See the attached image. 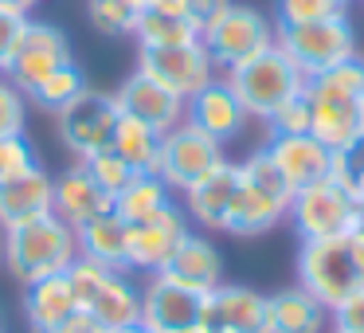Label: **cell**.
<instances>
[{
  "label": "cell",
  "instance_id": "cell-20",
  "mask_svg": "<svg viewBox=\"0 0 364 333\" xmlns=\"http://www.w3.org/2000/svg\"><path fill=\"white\" fill-rule=\"evenodd\" d=\"M51 208H55V176L43 165H32L9 181H0V231L51 216Z\"/></svg>",
  "mask_w": 364,
  "mask_h": 333
},
{
  "label": "cell",
  "instance_id": "cell-21",
  "mask_svg": "<svg viewBox=\"0 0 364 333\" xmlns=\"http://www.w3.org/2000/svg\"><path fill=\"white\" fill-rule=\"evenodd\" d=\"M239 189V161H220L204 181H196L188 192H181V208L188 212V220L196 228L208 231H223L231 216V200Z\"/></svg>",
  "mask_w": 364,
  "mask_h": 333
},
{
  "label": "cell",
  "instance_id": "cell-2",
  "mask_svg": "<svg viewBox=\"0 0 364 333\" xmlns=\"http://www.w3.org/2000/svg\"><path fill=\"white\" fill-rule=\"evenodd\" d=\"M0 255H4V270L20 286H28L51 275H67L79 259V239H75V228H67L51 212V216H40V220L9 228L4 243H0Z\"/></svg>",
  "mask_w": 364,
  "mask_h": 333
},
{
  "label": "cell",
  "instance_id": "cell-19",
  "mask_svg": "<svg viewBox=\"0 0 364 333\" xmlns=\"http://www.w3.org/2000/svg\"><path fill=\"white\" fill-rule=\"evenodd\" d=\"M262 149H267V157L274 161V169L294 192L329 176V165H333V149L321 145L314 134H274L267 137Z\"/></svg>",
  "mask_w": 364,
  "mask_h": 333
},
{
  "label": "cell",
  "instance_id": "cell-50",
  "mask_svg": "<svg viewBox=\"0 0 364 333\" xmlns=\"http://www.w3.org/2000/svg\"><path fill=\"white\" fill-rule=\"evenodd\" d=\"M208 333H220V329H208Z\"/></svg>",
  "mask_w": 364,
  "mask_h": 333
},
{
  "label": "cell",
  "instance_id": "cell-6",
  "mask_svg": "<svg viewBox=\"0 0 364 333\" xmlns=\"http://www.w3.org/2000/svg\"><path fill=\"white\" fill-rule=\"evenodd\" d=\"M274 43L298 63L306 79L329 71V67L345 63V59L360 56V40H356V24L348 12L314 20V24H294V28H274Z\"/></svg>",
  "mask_w": 364,
  "mask_h": 333
},
{
  "label": "cell",
  "instance_id": "cell-23",
  "mask_svg": "<svg viewBox=\"0 0 364 333\" xmlns=\"http://www.w3.org/2000/svg\"><path fill=\"white\" fill-rule=\"evenodd\" d=\"M161 275L176 278L181 286H188V290H196V294H212L215 286H223V255L208 236L188 231V239L176 247L173 263H168Z\"/></svg>",
  "mask_w": 364,
  "mask_h": 333
},
{
  "label": "cell",
  "instance_id": "cell-15",
  "mask_svg": "<svg viewBox=\"0 0 364 333\" xmlns=\"http://www.w3.org/2000/svg\"><path fill=\"white\" fill-rule=\"evenodd\" d=\"M192 220L181 204H168L165 212H157L153 220L129 223V270L134 275H161V270L173 263L176 247L188 239Z\"/></svg>",
  "mask_w": 364,
  "mask_h": 333
},
{
  "label": "cell",
  "instance_id": "cell-16",
  "mask_svg": "<svg viewBox=\"0 0 364 333\" xmlns=\"http://www.w3.org/2000/svg\"><path fill=\"white\" fill-rule=\"evenodd\" d=\"M270 333V294L223 282L204 298V333Z\"/></svg>",
  "mask_w": 364,
  "mask_h": 333
},
{
  "label": "cell",
  "instance_id": "cell-22",
  "mask_svg": "<svg viewBox=\"0 0 364 333\" xmlns=\"http://www.w3.org/2000/svg\"><path fill=\"white\" fill-rule=\"evenodd\" d=\"M110 208H114V196H106V192L98 189V181L87 173L82 161L67 165L63 173L55 176V208H51V212H55L67 228L79 231L82 223H90L95 216L110 212Z\"/></svg>",
  "mask_w": 364,
  "mask_h": 333
},
{
  "label": "cell",
  "instance_id": "cell-13",
  "mask_svg": "<svg viewBox=\"0 0 364 333\" xmlns=\"http://www.w3.org/2000/svg\"><path fill=\"white\" fill-rule=\"evenodd\" d=\"M71 40H67V32L59 24H51V20H28L24 32H20V43L16 51H12V63H9V79L16 83L20 90H36L43 79H48L55 67L71 63Z\"/></svg>",
  "mask_w": 364,
  "mask_h": 333
},
{
  "label": "cell",
  "instance_id": "cell-7",
  "mask_svg": "<svg viewBox=\"0 0 364 333\" xmlns=\"http://www.w3.org/2000/svg\"><path fill=\"white\" fill-rule=\"evenodd\" d=\"M356 192H348L341 181L321 176L294 192L290 200V223L298 239H341L356 228Z\"/></svg>",
  "mask_w": 364,
  "mask_h": 333
},
{
  "label": "cell",
  "instance_id": "cell-46",
  "mask_svg": "<svg viewBox=\"0 0 364 333\" xmlns=\"http://www.w3.org/2000/svg\"><path fill=\"white\" fill-rule=\"evenodd\" d=\"M122 4H126V9L134 12V16H141V12L149 9V0H122Z\"/></svg>",
  "mask_w": 364,
  "mask_h": 333
},
{
  "label": "cell",
  "instance_id": "cell-1",
  "mask_svg": "<svg viewBox=\"0 0 364 333\" xmlns=\"http://www.w3.org/2000/svg\"><path fill=\"white\" fill-rule=\"evenodd\" d=\"M309 98V134L329 149H345L364 134V59H345L329 71L306 79Z\"/></svg>",
  "mask_w": 364,
  "mask_h": 333
},
{
  "label": "cell",
  "instance_id": "cell-45",
  "mask_svg": "<svg viewBox=\"0 0 364 333\" xmlns=\"http://www.w3.org/2000/svg\"><path fill=\"white\" fill-rule=\"evenodd\" d=\"M110 333H153L145 322H129V325H118V329H110Z\"/></svg>",
  "mask_w": 364,
  "mask_h": 333
},
{
  "label": "cell",
  "instance_id": "cell-3",
  "mask_svg": "<svg viewBox=\"0 0 364 333\" xmlns=\"http://www.w3.org/2000/svg\"><path fill=\"white\" fill-rule=\"evenodd\" d=\"M290 200L294 189L282 181V173L274 169V161L267 157V149H255L239 161V189L231 200L228 216V236H267L282 220H290Z\"/></svg>",
  "mask_w": 364,
  "mask_h": 333
},
{
  "label": "cell",
  "instance_id": "cell-39",
  "mask_svg": "<svg viewBox=\"0 0 364 333\" xmlns=\"http://www.w3.org/2000/svg\"><path fill=\"white\" fill-rule=\"evenodd\" d=\"M32 16H16V12H9V9H0V75L9 71V63H12V51H16V43H20V32H24V24Z\"/></svg>",
  "mask_w": 364,
  "mask_h": 333
},
{
  "label": "cell",
  "instance_id": "cell-14",
  "mask_svg": "<svg viewBox=\"0 0 364 333\" xmlns=\"http://www.w3.org/2000/svg\"><path fill=\"white\" fill-rule=\"evenodd\" d=\"M137 71H145L149 79H157L161 87H168L188 102L196 90H204L220 75V67L212 63L208 48L196 40L184 43V48H137Z\"/></svg>",
  "mask_w": 364,
  "mask_h": 333
},
{
  "label": "cell",
  "instance_id": "cell-43",
  "mask_svg": "<svg viewBox=\"0 0 364 333\" xmlns=\"http://www.w3.org/2000/svg\"><path fill=\"white\" fill-rule=\"evenodd\" d=\"M348 251H353L356 275H360V282H364V228H353V231H348Z\"/></svg>",
  "mask_w": 364,
  "mask_h": 333
},
{
  "label": "cell",
  "instance_id": "cell-10",
  "mask_svg": "<svg viewBox=\"0 0 364 333\" xmlns=\"http://www.w3.org/2000/svg\"><path fill=\"white\" fill-rule=\"evenodd\" d=\"M55 118H59V142H63V149L71 153L75 161H87L90 153L110 149V137H114V130H118L122 110H118V98H114L110 90L87 87L71 106H63Z\"/></svg>",
  "mask_w": 364,
  "mask_h": 333
},
{
  "label": "cell",
  "instance_id": "cell-34",
  "mask_svg": "<svg viewBox=\"0 0 364 333\" xmlns=\"http://www.w3.org/2000/svg\"><path fill=\"white\" fill-rule=\"evenodd\" d=\"M28 95L9 79L0 75V137H16L28 130Z\"/></svg>",
  "mask_w": 364,
  "mask_h": 333
},
{
  "label": "cell",
  "instance_id": "cell-41",
  "mask_svg": "<svg viewBox=\"0 0 364 333\" xmlns=\"http://www.w3.org/2000/svg\"><path fill=\"white\" fill-rule=\"evenodd\" d=\"M51 333H110V329H106L102 322H95L90 314H82V310H79V314H75L71 322H63L59 329H51Z\"/></svg>",
  "mask_w": 364,
  "mask_h": 333
},
{
  "label": "cell",
  "instance_id": "cell-4",
  "mask_svg": "<svg viewBox=\"0 0 364 333\" xmlns=\"http://www.w3.org/2000/svg\"><path fill=\"white\" fill-rule=\"evenodd\" d=\"M223 79H228L231 90L239 95L243 110L259 122H267L282 102H290V98H298L301 90H306V75L298 71V63H294L278 43L262 48L259 56H251L247 63L223 71Z\"/></svg>",
  "mask_w": 364,
  "mask_h": 333
},
{
  "label": "cell",
  "instance_id": "cell-5",
  "mask_svg": "<svg viewBox=\"0 0 364 333\" xmlns=\"http://www.w3.org/2000/svg\"><path fill=\"white\" fill-rule=\"evenodd\" d=\"M67 278L75 286L79 310L90 314L95 322H102L106 329H118V325H129L141 317V278L134 270L98 267V263L75 259Z\"/></svg>",
  "mask_w": 364,
  "mask_h": 333
},
{
  "label": "cell",
  "instance_id": "cell-44",
  "mask_svg": "<svg viewBox=\"0 0 364 333\" xmlns=\"http://www.w3.org/2000/svg\"><path fill=\"white\" fill-rule=\"evenodd\" d=\"M36 4H40V0H0V9L16 12V16H32V12H36Z\"/></svg>",
  "mask_w": 364,
  "mask_h": 333
},
{
  "label": "cell",
  "instance_id": "cell-18",
  "mask_svg": "<svg viewBox=\"0 0 364 333\" xmlns=\"http://www.w3.org/2000/svg\"><path fill=\"white\" fill-rule=\"evenodd\" d=\"M184 122H192V126L204 130L208 137H215L220 145H228L247 130L251 114L243 110V102H239V95L231 90V83L223 79V75H215L204 90H196V95L188 98Z\"/></svg>",
  "mask_w": 364,
  "mask_h": 333
},
{
  "label": "cell",
  "instance_id": "cell-17",
  "mask_svg": "<svg viewBox=\"0 0 364 333\" xmlns=\"http://www.w3.org/2000/svg\"><path fill=\"white\" fill-rule=\"evenodd\" d=\"M114 98H118V110L126 114V118H137L145 122L149 130H157V134H168V130H176L184 122V98L173 95L168 87H161L157 79H149L145 71H129L126 79H122V87L114 90Z\"/></svg>",
  "mask_w": 364,
  "mask_h": 333
},
{
  "label": "cell",
  "instance_id": "cell-47",
  "mask_svg": "<svg viewBox=\"0 0 364 333\" xmlns=\"http://www.w3.org/2000/svg\"><path fill=\"white\" fill-rule=\"evenodd\" d=\"M356 228H364V200L356 204Z\"/></svg>",
  "mask_w": 364,
  "mask_h": 333
},
{
  "label": "cell",
  "instance_id": "cell-28",
  "mask_svg": "<svg viewBox=\"0 0 364 333\" xmlns=\"http://www.w3.org/2000/svg\"><path fill=\"white\" fill-rule=\"evenodd\" d=\"M110 149L126 161L134 173H157V157H161V134L149 130L137 118H118V130L110 137Z\"/></svg>",
  "mask_w": 364,
  "mask_h": 333
},
{
  "label": "cell",
  "instance_id": "cell-37",
  "mask_svg": "<svg viewBox=\"0 0 364 333\" xmlns=\"http://www.w3.org/2000/svg\"><path fill=\"white\" fill-rule=\"evenodd\" d=\"M32 165H40V161H36V149L28 145L24 134L0 137V181H9V176L24 173V169H32Z\"/></svg>",
  "mask_w": 364,
  "mask_h": 333
},
{
  "label": "cell",
  "instance_id": "cell-29",
  "mask_svg": "<svg viewBox=\"0 0 364 333\" xmlns=\"http://www.w3.org/2000/svg\"><path fill=\"white\" fill-rule=\"evenodd\" d=\"M137 48H184L200 40V24L192 16H161V12H141L134 28Z\"/></svg>",
  "mask_w": 364,
  "mask_h": 333
},
{
  "label": "cell",
  "instance_id": "cell-24",
  "mask_svg": "<svg viewBox=\"0 0 364 333\" xmlns=\"http://www.w3.org/2000/svg\"><path fill=\"white\" fill-rule=\"evenodd\" d=\"M79 314V298L67 275H51L24 286V322L32 333H51Z\"/></svg>",
  "mask_w": 364,
  "mask_h": 333
},
{
  "label": "cell",
  "instance_id": "cell-12",
  "mask_svg": "<svg viewBox=\"0 0 364 333\" xmlns=\"http://www.w3.org/2000/svg\"><path fill=\"white\" fill-rule=\"evenodd\" d=\"M204 298L168 275H149L141 282V317L153 333H204Z\"/></svg>",
  "mask_w": 364,
  "mask_h": 333
},
{
  "label": "cell",
  "instance_id": "cell-49",
  "mask_svg": "<svg viewBox=\"0 0 364 333\" xmlns=\"http://www.w3.org/2000/svg\"><path fill=\"white\" fill-rule=\"evenodd\" d=\"M356 196H360V200H364V184H360V192H356Z\"/></svg>",
  "mask_w": 364,
  "mask_h": 333
},
{
  "label": "cell",
  "instance_id": "cell-51",
  "mask_svg": "<svg viewBox=\"0 0 364 333\" xmlns=\"http://www.w3.org/2000/svg\"><path fill=\"white\" fill-rule=\"evenodd\" d=\"M0 333H4V325H0Z\"/></svg>",
  "mask_w": 364,
  "mask_h": 333
},
{
  "label": "cell",
  "instance_id": "cell-48",
  "mask_svg": "<svg viewBox=\"0 0 364 333\" xmlns=\"http://www.w3.org/2000/svg\"><path fill=\"white\" fill-rule=\"evenodd\" d=\"M0 243H4V231H0ZM0 267H4V255H0Z\"/></svg>",
  "mask_w": 364,
  "mask_h": 333
},
{
  "label": "cell",
  "instance_id": "cell-32",
  "mask_svg": "<svg viewBox=\"0 0 364 333\" xmlns=\"http://www.w3.org/2000/svg\"><path fill=\"white\" fill-rule=\"evenodd\" d=\"M348 0H274V28H294V24H314V20L337 16Z\"/></svg>",
  "mask_w": 364,
  "mask_h": 333
},
{
  "label": "cell",
  "instance_id": "cell-36",
  "mask_svg": "<svg viewBox=\"0 0 364 333\" xmlns=\"http://www.w3.org/2000/svg\"><path fill=\"white\" fill-rule=\"evenodd\" d=\"M309 122H314V114H309V98H306V90H301L298 98L282 102L274 114H270L267 130H270V137L274 134H309Z\"/></svg>",
  "mask_w": 364,
  "mask_h": 333
},
{
  "label": "cell",
  "instance_id": "cell-25",
  "mask_svg": "<svg viewBox=\"0 0 364 333\" xmlns=\"http://www.w3.org/2000/svg\"><path fill=\"white\" fill-rule=\"evenodd\" d=\"M75 239H79V259L98 263V267L129 270V223L114 208L95 216L90 223H82L75 231Z\"/></svg>",
  "mask_w": 364,
  "mask_h": 333
},
{
  "label": "cell",
  "instance_id": "cell-40",
  "mask_svg": "<svg viewBox=\"0 0 364 333\" xmlns=\"http://www.w3.org/2000/svg\"><path fill=\"white\" fill-rule=\"evenodd\" d=\"M231 4H235V0H192V20H196L200 32H204V28L212 24L215 16H223Z\"/></svg>",
  "mask_w": 364,
  "mask_h": 333
},
{
  "label": "cell",
  "instance_id": "cell-31",
  "mask_svg": "<svg viewBox=\"0 0 364 333\" xmlns=\"http://www.w3.org/2000/svg\"><path fill=\"white\" fill-rule=\"evenodd\" d=\"M87 20L98 36H110V40H126L137 28V16L122 0H87Z\"/></svg>",
  "mask_w": 364,
  "mask_h": 333
},
{
  "label": "cell",
  "instance_id": "cell-8",
  "mask_svg": "<svg viewBox=\"0 0 364 333\" xmlns=\"http://www.w3.org/2000/svg\"><path fill=\"white\" fill-rule=\"evenodd\" d=\"M298 286L309 290L317 302L337 306L353 290H360V275H356L353 251H348V236L341 239H306L298 247Z\"/></svg>",
  "mask_w": 364,
  "mask_h": 333
},
{
  "label": "cell",
  "instance_id": "cell-26",
  "mask_svg": "<svg viewBox=\"0 0 364 333\" xmlns=\"http://www.w3.org/2000/svg\"><path fill=\"white\" fill-rule=\"evenodd\" d=\"M329 329V306L317 302L301 286L270 294V333H325Z\"/></svg>",
  "mask_w": 364,
  "mask_h": 333
},
{
  "label": "cell",
  "instance_id": "cell-9",
  "mask_svg": "<svg viewBox=\"0 0 364 333\" xmlns=\"http://www.w3.org/2000/svg\"><path fill=\"white\" fill-rule=\"evenodd\" d=\"M200 43L208 48L212 63L220 67V75H223V71L247 63L251 56H259L262 48L274 43V20L262 16L251 4H231L223 16H215L212 24L200 32Z\"/></svg>",
  "mask_w": 364,
  "mask_h": 333
},
{
  "label": "cell",
  "instance_id": "cell-33",
  "mask_svg": "<svg viewBox=\"0 0 364 333\" xmlns=\"http://www.w3.org/2000/svg\"><path fill=\"white\" fill-rule=\"evenodd\" d=\"M82 165H87V173L98 181V189H102L106 196H118V192H122V189H126V184L137 176L134 169H129V165H126V161H122L114 149H98V153H90V157L82 161Z\"/></svg>",
  "mask_w": 364,
  "mask_h": 333
},
{
  "label": "cell",
  "instance_id": "cell-38",
  "mask_svg": "<svg viewBox=\"0 0 364 333\" xmlns=\"http://www.w3.org/2000/svg\"><path fill=\"white\" fill-rule=\"evenodd\" d=\"M329 329L333 333H364V286L329 310Z\"/></svg>",
  "mask_w": 364,
  "mask_h": 333
},
{
  "label": "cell",
  "instance_id": "cell-42",
  "mask_svg": "<svg viewBox=\"0 0 364 333\" xmlns=\"http://www.w3.org/2000/svg\"><path fill=\"white\" fill-rule=\"evenodd\" d=\"M145 12H161V16H192V0H149Z\"/></svg>",
  "mask_w": 364,
  "mask_h": 333
},
{
  "label": "cell",
  "instance_id": "cell-27",
  "mask_svg": "<svg viewBox=\"0 0 364 333\" xmlns=\"http://www.w3.org/2000/svg\"><path fill=\"white\" fill-rule=\"evenodd\" d=\"M173 200H176V192L168 189L157 173H137L134 181L114 196V212L126 223H141V220H153L157 212H165Z\"/></svg>",
  "mask_w": 364,
  "mask_h": 333
},
{
  "label": "cell",
  "instance_id": "cell-35",
  "mask_svg": "<svg viewBox=\"0 0 364 333\" xmlns=\"http://www.w3.org/2000/svg\"><path fill=\"white\" fill-rule=\"evenodd\" d=\"M329 176H333V181H341L348 192H360V184H364V134L353 137L345 149H333ZM356 200H360V196H356Z\"/></svg>",
  "mask_w": 364,
  "mask_h": 333
},
{
  "label": "cell",
  "instance_id": "cell-30",
  "mask_svg": "<svg viewBox=\"0 0 364 333\" xmlns=\"http://www.w3.org/2000/svg\"><path fill=\"white\" fill-rule=\"evenodd\" d=\"M87 87H90V83H87V71H82V67L71 59V63L55 67V71H51L36 90H28V102H36L40 110H48V114H59L63 106H71Z\"/></svg>",
  "mask_w": 364,
  "mask_h": 333
},
{
  "label": "cell",
  "instance_id": "cell-11",
  "mask_svg": "<svg viewBox=\"0 0 364 333\" xmlns=\"http://www.w3.org/2000/svg\"><path fill=\"white\" fill-rule=\"evenodd\" d=\"M220 161H228L223 145L196 130L192 122H181L176 130L161 134V157H157V176L181 196L196 181H204Z\"/></svg>",
  "mask_w": 364,
  "mask_h": 333
}]
</instances>
